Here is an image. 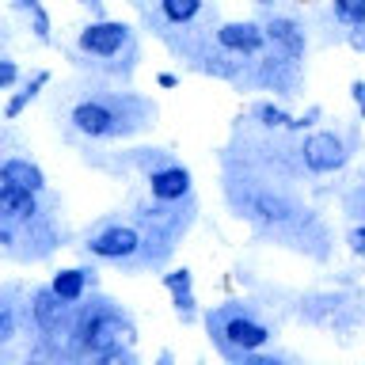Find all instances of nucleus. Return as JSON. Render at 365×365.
<instances>
[{
	"instance_id": "obj_14",
	"label": "nucleus",
	"mask_w": 365,
	"mask_h": 365,
	"mask_svg": "<svg viewBox=\"0 0 365 365\" xmlns=\"http://www.w3.org/2000/svg\"><path fill=\"white\" fill-rule=\"evenodd\" d=\"M38 210V194L27 187H16V182H0V221L8 225H27L34 221Z\"/></svg>"
},
{
	"instance_id": "obj_20",
	"label": "nucleus",
	"mask_w": 365,
	"mask_h": 365,
	"mask_svg": "<svg viewBox=\"0 0 365 365\" xmlns=\"http://www.w3.org/2000/svg\"><path fill=\"white\" fill-rule=\"evenodd\" d=\"M251 118H255L262 130H270V133H285L289 130V122H293V114L282 107V103H274V99H262L251 107Z\"/></svg>"
},
{
	"instance_id": "obj_19",
	"label": "nucleus",
	"mask_w": 365,
	"mask_h": 365,
	"mask_svg": "<svg viewBox=\"0 0 365 365\" xmlns=\"http://www.w3.org/2000/svg\"><path fill=\"white\" fill-rule=\"evenodd\" d=\"M11 8L31 23V31L38 42H46V46L53 42V23H50V11L42 8V0H11Z\"/></svg>"
},
{
	"instance_id": "obj_31",
	"label": "nucleus",
	"mask_w": 365,
	"mask_h": 365,
	"mask_svg": "<svg viewBox=\"0 0 365 365\" xmlns=\"http://www.w3.org/2000/svg\"><path fill=\"white\" fill-rule=\"evenodd\" d=\"M80 4H84V8H91L96 16H103V0H80Z\"/></svg>"
},
{
	"instance_id": "obj_17",
	"label": "nucleus",
	"mask_w": 365,
	"mask_h": 365,
	"mask_svg": "<svg viewBox=\"0 0 365 365\" xmlns=\"http://www.w3.org/2000/svg\"><path fill=\"white\" fill-rule=\"evenodd\" d=\"M0 182H16V187H27V190H34V194L46 190L42 168L34 164V160H27V156H8V160H0Z\"/></svg>"
},
{
	"instance_id": "obj_2",
	"label": "nucleus",
	"mask_w": 365,
	"mask_h": 365,
	"mask_svg": "<svg viewBox=\"0 0 365 365\" xmlns=\"http://www.w3.org/2000/svg\"><path fill=\"white\" fill-rule=\"evenodd\" d=\"M156 118V107L133 91H96V96H80L68 107V125L80 137L91 141H118L133 137Z\"/></svg>"
},
{
	"instance_id": "obj_11",
	"label": "nucleus",
	"mask_w": 365,
	"mask_h": 365,
	"mask_svg": "<svg viewBox=\"0 0 365 365\" xmlns=\"http://www.w3.org/2000/svg\"><path fill=\"white\" fill-rule=\"evenodd\" d=\"M145 187L153 194V202L182 205V202H190V194H194V175H190L187 164H179V160H164V164L145 171Z\"/></svg>"
},
{
	"instance_id": "obj_15",
	"label": "nucleus",
	"mask_w": 365,
	"mask_h": 365,
	"mask_svg": "<svg viewBox=\"0 0 365 365\" xmlns=\"http://www.w3.org/2000/svg\"><path fill=\"white\" fill-rule=\"evenodd\" d=\"M164 289L171 297V304H175V316L182 324H194L198 319V293H194V274L187 267H175L164 274Z\"/></svg>"
},
{
	"instance_id": "obj_32",
	"label": "nucleus",
	"mask_w": 365,
	"mask_h": 365,
	"mask_svg": "<svg viewBox=\"0 0 365 365\" xmlns=\"http://www.w3.org/2000/svg\"><path fill=\"white\" fill-rule=\"evenodd\" d=\"M251 4H259V8H274L278 0H251Z\"/></svg>"
},
{
	"instance_id": "obj_23",
	"label": "nucleus",
	"mask_w": 365,
	"mask_h": 365,
	"mask_svg": "<svg viewBox=\"0 0 365 365\" xmlns=\"http://www.w3.org/2000/svg\"><path fill=\"white\" fill-rule=\"evenodd\" d=\"M19 335V304L8 301V297H0V346L11 342Z\"/></svg>"
},
{
	"instance_id": "obj_27",
	"label": "nucleus",
	"mask_w": 365,
	"mask_h": 365,
	"mask_svg": "<svg viewBox=\"0 0 365 365\" xmlns=\"http://www.w3.org/2000/svg\"><path fill=\"white\" fill-rule=\"evenodd\" d=\"M16 244H19V236L11 232L8 221H0V255H16V251H19Z\"/></svg>"
},
{
	"instance_id": "obj_18",
	"label": "nucleus",
	"mask_w": 365,
	"mask_h": 365,
	"mask_svg": "<svg viewBox=\"0 0 365 365\" xmlns=\"http://www.w3.org/2000/svg\"><path fill=\"white\" fill-rule=\"evenodd\" d=\"M202 11H205V0H156V19L175 31L194 27L202 19Z\"/></svg>"
},
{
	"instance_id": "obj_16",
	"label": "nucleus",
	"mask_w": 365,
	"mask_h": 365,
	"mask_svg": "<svg viewBox=\"0 0 365 365\" xmlns=\"http://www.w3.org/2000/svg\"><path fill=\"white\" fill-rule=\"evenodd\" d=\"M50 285H53V293L61 297L65 304H80L88 297V289H96V270L91 267H68V270H57L53 278H50Z\"/></svg>"
},
{
	"instance_id": "obj_5",
	"label": "nucleus",
	"mask_w": 365,
	"mask_h": 365,
	"mask_svg": "<svg viewBox=\"0 0 365 365\" xmlns=\"http://www.w3.org/2000/svg\"><path fill=\"white\" fill-rule=\"evenodd\" d=\"M76 50L84 61L107 68V73H130L137 65V34L130 23L96 16L76 34Z\"/></svg>"
},
{
	"instance_id": "obj_1",
	"label": "nucleus",
	"mask_w": 365,
	"mask_h": 365,
	"mask_svg": "<svg viewBox=\"0 0 365 365\" xmlns=\"http://www.w3.org/2000/svg\"><path fill=\"white\" fill-rule=\"evenodd\" d=\"M228 202L240 217L259 225L262 232L293 236V247H308V228H324L312 217L308 205H301L289 190L274 187V182H255V179H228Z\"/></svg>"
},
{
	"instance_id": "obj_25",
	"label": "nucleus",
	"mask_w": 365,
	"mask_h": 365,
	"mask_svg": "<svg viewBox=\"0 0 365 365\" xmlns=\"http://www.w3.org/2000/svg\"><path fill=\"white\" fill-rule=\"evenodd\" d=\"M346 247H350V255L365 259V221H354L346 228Z\"/></svg>"
},
{
	"instance_id": "obj_30",
	"label": "nucleus",
	"mask_w": 365,
	"mask_h": 365,
	"mask_svg": "<svg viewBox=\"0 0 365 365\" xmlns=\"http://www.w3.org/2000/svg\"><path fill=\"white\" fill-rule=\"evenodd\" d=\"M156 84L164 88V91H175V88H179V76H175V73H160V76H156Z\"/></svg>"
},
{
	"instance_id": "obj_8",
	"label": "nucleus",
	"mask_w": 365,
	"mask_h": 365,
	"mask_svg": "<svg viewBox=\"0 0 365 365\" xmlns=\"http://www.w3.org/2000/svg\"><path fill=\"white\" fill-rule=\"evenodd\" d=\"M301 319L312 327H324V331H354L361 319V304L354 293H342V289H316V293H304L301 297Z\"/></svg>"
},
{
	"instance_id": "obj_29",
	"label": "nucleus",
	"mask_w": 365,
	"mask_h": 365,
	"mask_svg": "<svg viewBox=\"0 0 365 365\" xmlns=\"http://www.w3.org/2000/svg\"><path fill=\"white\" fill-rule=\"evenodd\" d=\"M350 99H354V107H358L361 122H365V80H354L350 84Z\"/></svg>"
},
{
	"instance_id": "obj_7",
	"label": "nucleus",
	"mask_w": 365,
	"mask_h": 365,
	"mask_svg": "<svg viewBox=\"0 0 365 365\" xmlns=\"http://www.w3.org/2000/svg\"><path fill=\"white\" fill-rule=\"evenodd\" d=\"M84 251L99 262H118V267H137L145 255V232L130 221H107L84 240Z\"/></svg>"
},
{
	"instance_id": "obj_13",
	"label": "nucleus",
	"mask_w": 365,
	"mask_h": 365,
	"mask_svg": "<svg viewBox=\"0 0 365 365\" xmlns=\"http://www.w3.org/2000/svg\"><path fill=\"white\" fill-rule=\"evenodd\" d=\"M251 65H255V84L262 91H274V96H297V88H301V61H289V57L267 50Z\"/></svg>"
},
{
	"instance_id": "obj_12",
	"label": "nucleus",
	"mask_w": 365,
	"mask_h": 365,
	"mask_svg": "<svg viewBox=\"0 0 365 365\" xmlns=\"http://www.w3.org/2000/svg\"><path fill=\"white\" fill-rule=\"evenodd\" d=\"M267 27V50L282 53L289 61H304L308 53V31L297 16H285V11H274V16L262 23Z\"/></svg>"
},
{
	"instance_id": "obj_22",
	"label": "nucleus",
	"mask_w": 365,
	"mask_h": 365,
	"mask_svg": "<svg viewBox=\"0 0 365 365\" xmlns=\"http://www.w3.org/2000/svg\"><path fill=\"white\" fill-rule=\"evenodd\" d=\"M331 16L342 27H358L365 23V0H331Z\"/></svg>"
},
{
	"instance_id": "obj_10",
	"label": "nucleus",
	"mask_w": 365,
	"mask_h": 365,
	"mask_svg": "<svg viewBox=\"0 0 365 365\" xmlns=\"http://www.w3.org/2000/svg\"><path fill=\"white\" fill-rule=\"evenodd\" d=\"M213 42L232 57L255 61V57L267 53V27L259 19H225L213 27Z\"/></svg>"
},
{
	"instance_id": "obj_26",
	"label": "nucleus",
	"mask_w": 365,
	"mask_h": 365,
	"mask_svg": "<svg viewBox=\"0 0 365 365\" xmlns=\"http://www.w3.org/2000/svg\"><path fill=\"white\" fill-rule=\"evenodd\" d=\"M11 84H19V65L11 61V57H0V91L11 88Z\"/></svg>"
},
{
	"instance_id": "obj_3",
	"label": "nucleus",
	"mask_w": 365,
	"mask_h": 365,
	"mask_svg": "<svg viewBox=\"0 0 365 365\" xmlns=\"http://www.w3.org/2000/svg\"><path fill=\"white\" fill-rule=\"evenodd\" d=\"M137 339V327L130 312L110 301L103 293H91V301L76 304L73 312V327H68V350L65 354H76V358H99L103 350L118 346V342H133Z\"/></svg>"
},
{
	"instance_id": "obj_21",
	"label": "nucleus",
	"mask_w": 365,
	"mask_h": 365,
	"mask_svg": "<svg viewBox=\"0 0 365 365\" xmlns=\"http://www.w3.org/2000/svg\"><path fill=\"white\" fill-rule=\"evenodd\" d=\"M46 84H50V73H46V68H42V73H34L31 80H23V88H19L16 96L8 99L4 114H8V118H19V114L27 110V103H34V99H38V91H42Z\"/></svg>"
},
{
	"instance_id": "obj_6",
	"label": "nucleus",
	"mask_w": 365,
	"mask_h": 365,
	"mask_svg": "<svg viewBox=\"0 0 365 365\" xmlns=\"http://www.w3.org/2000/svg\"><path fill=\"white\" fill-rule=\"evenodd\" d=\"M350 156H354V133H342V130H312L297 145V168L316 179L339 175L350 164Z\"/></svg>"
},
{
	"instance_id": "obj_24",
	"label": "nucleus",
	"mask_w": 365,
	"mask_h": 365,
	"mask_svg": "<svg viewBox=\"0 0 365 365\" xmlns=\"http://www.w3.org/2000/svg\"><path fill=\"white\" fill-rule=\"evenodd\" d=\"M346 213L354 217V221H365V179L346 194Z\"/></svg>"
},
{
	"instance_id": "obj_9",
	"label": "nucleus",
	"mask_w": 365,
	"mask_h": 365,
	"mask_svg": "<svg viewBox=\"0 0 365 365\" xmlns=\"http://www.w3.org/2000/svg\"><path fill=\"white\" fill-rule=\"evenodd\" d=\"M73 304H65L61 297L53 293V285H38V289H31L27 297V319L34 324V331L50 342L57 335L68 339V327H73Z\"/></svg>"
},
{
	"instance_id": "obj_4",
	"label": "nucleus",
	"mask_w": 365,
	"mask_h": 365,
	"mask_svg": "<svg viewBox=\"0 0 365 365\" xmlns=\"http://www.w3.org/2000/svg\"><path fill=\"white\" fill-rule=\"evenodd\" d=\"M205 331L225 361L244 365L247 354H255L274 342V327L262 319V312L251 301H225L205 312Z\"/></svg>"
},
{
	"instance_id": "obj_28",
	"label": "nucleus",
	"mask_w": 365,
	"mask_h": 365,
	"mask_svg": "<svg viewBox=\"0 0 365 365\" xmlns=\"http://www.w3.org/2000/svg\"><path fill=\"white\" fill-rule=\"evenodd\" d=\"M346 46L354 53H365V23H358V27H346Z\"/></svg>"
}]
</instances>
